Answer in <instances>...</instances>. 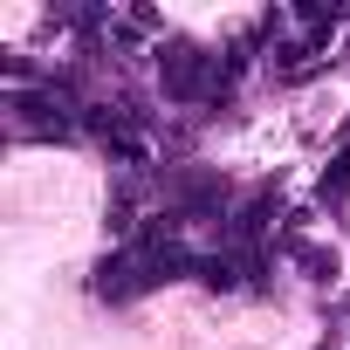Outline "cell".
Returning <instances> with one entry per match:
<instances>
[{
  "mask_svg": "<svg viewBox=\"0 0 350 350\" xmlns=\"http://www.w3.org/2000/svg\"><path fill=\"white\" fill-rule=\"evenodd\" d=\"M343 193H350V144H336V158L323 165V179H316V200L323 206H343Z\"/></svg>",
  "mask_w": 350,
  "mask_h": 350,
  "instance_id": "cell-4",
  "label": "cell"
},
{
  "mask_svg": "<svg viewBox=\"0 0 350 350\" xmlns=\"http://www.w3.org/2000/svg\"><path fill=\"white\" fill-rule=\"evenodd\" d=\"M282 254H288V261H295V268H302L309 282H323V288H329V282L343 275V261H336V247H323V241H309L302 227H282Z\"/></svg>",
  "mask_w": 350,
  "mask_h": 350,
  "instance_id": "cell-3",
  "label": "cell"
},
{
  "mask_svg": "<svg viewBox=\"0 0 350 350\" xmlns=\"http://www.w3.org/2000/svg\"><path fill=\"white\" fill-rule=\"evenodd\" d=\"M179 275H193V268L172 261V254H158V247H117V254L96 261L90 295H96V302H137V295H151L158 282H179Z\"/></svg>",
  "mask_w": 350,
  "mask_h": 350,
  "instance_id": "cell-1",
  "label": "cell"
},
{
  "mask_svg": "<svg viewBox=\"0 0 350 350\" xmlns=\"http://www.w3.org/2000/svg\"><path fill=\"white\" fill-rule=\"evenodd\" d=\"M151 55H158V90H165V103H220V55H206V49L186 42V35L158 42Z\"/></svg>",
  "mask_w": 350,
  "mask_h": 350,
  "instance_id": "cell-2",
  "label": "cell"
}]
</instances>
